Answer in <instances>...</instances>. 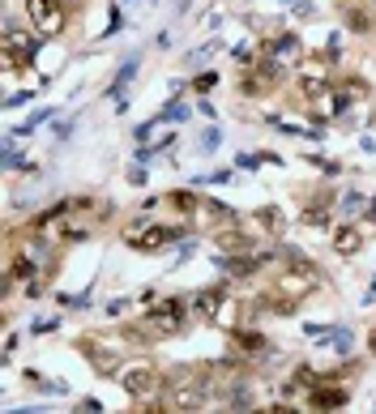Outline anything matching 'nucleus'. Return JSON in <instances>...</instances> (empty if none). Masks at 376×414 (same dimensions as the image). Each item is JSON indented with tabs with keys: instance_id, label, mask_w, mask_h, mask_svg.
I'll return each instance as SVG.
<instances>
[{
	"instance_id": "nucleus-14",
	"label": "nucleus",
	"mask_w": 376,
	"mask_h": 414,
	"mask_svg": "<svg viewBox=\"0 0 376 414\" xmlns=\"http://www.w3.org/2000/svg\"><path fill=\"white\" fill-rule=\"evenodd\" d=\"M219 252H223V256H227V252L240 256V252H248V239H244L240 231H219Z\"/></svg>"
},
{
	"instance_id": "nucleus-3",
	"label": "nucleus",
	"mask_w": 376,
	"mask_h": 414,
	"mask_svg": "<svg viewBox=\"0 0 376 414\" xmlns=\"http://www.w3.org/2000/svg\"><path fill=\"white\" fill-rule=\"evenodd\" d=\"M120 385H124V393L133 397V401H141V406H163V389H167V380H163V372L158 368H150V363H137V368H129L124 376H120Z\"/></svg>"
},
{
	"instance_id": "nucleus-16",
	"label": "nucleus",
	"mask_w": 376,
	"mask_h": 414,
	"mask_svg": "<svg viewBox=\"0 0 376 414\" xmlns=\"http://www.w3.org/2000/svg\"><path fill=\"white\" fill-rule=\"evenodd\" d=\"M359 210H363V196H346L342 201V214H359Z\"/></svg>"
},
{
	"instance_id": "nucleus-15",
	"label": "nucleus",
	"mask_w": 376,
	"mask_h": 414,
	"mask_svg": "<svg viewBox=\"0 0 376 414\" xmlns=\"http://www.w3.org/2000/svg\"><path fill=\"white\" fill-rule=\"evenodd\" d=\"M257 222H261L265 231H270L274 239H278V235H283V227H287V222H283V214L274 210V205H270V210H261V214H257Z\"/></svg>"
},
{
	"instance_id": "nucleus-5",
	"label": "nucleus",
	"mask_w": 376,
	"mask_h": 414,
	"mask_svg": "<svg viewBox=\"0 0 376 414\" xmlns=\"http://www.w3.org/2000/svg\"><path fill=\"white\" fill-rule=\"evenodd\" d=\"M312 286H316V269L312 265H295V269H287V274L274 278V295L278 299H291V303H299Z\"/></svg>"
},
{
	"instance_id": "nucleus-10",
	"label": "nucleus",
	"mask_w": 376,
	"mask_h": 414,
	"mask_svg": "<svg viewBox=\"0 0 376 414\" xmlns=\"http://www.w3.org/2000/svg\"><path fill=\"white\" fill-rule=\"evenodd\" d=\"M219 307H223V291H219V286H209V291L197 295V312H201L205 321H219Z\"/></svg>"
},
{
	"instance_id": "nucleus-19",
	"label": "nucleus",
	"mask_w": 376,
	"mask_h": 414,
	"mask_svg": "<svg viewBox=\"0 0 376 414\" xmlns=\"http://www.w3.org/2000/svg\"><path fill=\"white\" fill-rule=\"evenodd\" d=\"M372 350H376V329H372Z\"/></svg>"
},
{
	"instance_id": "nucleus-12",
	"label": "nucleus",
	"mask_w": 376,
	"mask_h": 414,
	"mask_svg": "<svg viewBox=\"0 0 376 414\" xmlns=\"http://www.w3.org/2000/svg\"><path fill=\"white\" fill-rule=\"evenodd\" d=\"M163 205H171V210H176V214H184V218L201 210V201H197L193 192H167V201H163Z\"/></svg>"
},
{
	"instance_id": "nucleus-13",
	"label": "nucleus",
	"mask_w": 376,
	"mask_h": 414,
	"mask_svg": "<svg viewBox=\"0 0 376 414\" xmlns=\"http://www.w3.org/2000/svg\"><path fill=\"white\" fill-rule=\"evenodd\" d=\"M316 410H334V406H342L346 401V393L342 389H312V397H308Z\"/></svg>"
},
{
	"instance_id": "nucleus-8",
	"label": "nucleus",
	"mask_w": 376,
	"mask_h": 414,
	"mask_svg": "<svg viewBox=\"0 0 376 414\" xmlns=\"http://www.w3.org/2000/svg\"><path fill=\"white\" fill-rule=\"evenodd\" d=\"M82 354L90 359V363L103 372V376H112L116 368H120V359L112 354V350H103V346H94V338H82Z\"/></svg>"
},
{
	"instance_id": "nucleus-2",
	"label": "nucleus",
	"mask_w": 376,
	"mask_h": 414,
	"mask_svg": "<svg viewBox=\"0 0 376 414\" xmlns=\"http://www.w3.org/2000/svg\"><path fill=\"white\" fill-rule=\"evenodd\" d=\"M184 321H188V307H184L180 295H171V299H163V303H154V307H150L145 321H141V329L150 333V342H163V338L180 333Z\"/></svg>"
},
{
	"instance_id": "nucleus-7",
	"label": "nucleus",
	"mask_w": 376,
	"mask_h": 414,
	"mask_svg": "<svg viewBox=\"0 0 376 414\" xmlns=\"http://www.w3.org/2000/svg\"><path fill=\"white\" fill-rule=\"evenodd\" d=\"M231 350H235V354H244V359H261L270 346H265V338H261V333H252V329H235V333H231Z\"/></svg>"
},
{
	"instance_id": "nucleus-18",
	"label": "nucleus",
	"mask_w": 376,
	"mask_h": 414,
	"mask_svg": "<svg viewBox=\"0 0 376 414\" xmlns=\"http://www.w3.org/2000/svg\"><path fill=\"white\" fill-rule=\"evenodd\" d=\"M201 149H205V154H209V149H219V133H214V128L205 133V141H201Z\"/></svg>"
},
{
	"instance_id": "nucleus-1",
	"label": "nucleus",
	"mask_w": 376,
	"mask_h": 414,
	"mask_svg": "<svg viewBox=\"0 0 376 414\" xmlns=\"http://www.w3.org/2000/svg\"><path fill=\"white\" fill-rule=\"evenodd\" d=\"M205 397H214V372L209 368H176L167 376V389H163L167 410H193Z\"/></svg>"
},
{
	"instance_id": "nucleus-4",
	"label": "nucleus",
	"mask_w": 376,
	"mask_h": 414,
	"mask_svg": "<svg viewBox=\"0 0 376 414\" xmlns=\"http://www.w3.org/2000/svg\"><path fill=\"white\" fill-rule=\"evenodd\" d=\"M26 13H30V26L43 39L65 30V0H26Z\"/></svg>"
},
{
	"instance_id": "nucleus-9",
	"label": "nucleus",
	"mask_w": 376,
	"mask_h": 414,
	"mask_svg": "<svg viewBox=\"0 0 376 414\" xmlns=\"http://www.w3.org/2000/svg\"><path fill=\"white\" fill-rule=\"evenodd\" d=\"M299 51H304V43H299L295 34H278V39L270 43V56H274V60H278L283 69H287V65H291V60L299 56Z\"/></svg>"
},
{
	"instance_id": "nucleus-11",
	"label": "nucleus",
	"mask_w": 376,
	"mask_h": 414,
	"mask_svg": "<svg viewBox=\"0 0 376 414\" xmlns=\"http://www.w3.org/2000/svg\"><path fill=\"white\" fill-rule=\"evenodd\" d=\"M359 243H363V235H359L355 227L334 231V252H338V256H355V252H359Z\"/></svg>"
},
{
	"instance_id": "nucleus-17",
	"label": "nucleus",
	"mask_w": 376,
	"mask_h": 414,
	"mask_svg": "<svg viewBox=\"0 0 376 414\" xmlns=\"http://www.w3.org/2000/svg\"><path fill=\"white\" fill-rule=\"evenodd\" d=\"M351 26H355V30H368V13H363V9H355V13H351Z\"/></svg>"
},
{
	"instance_id": "nucleus-6",
	"label": "nucleus",
	"mask_w": 376,
	"mask_h": 414,
	"mask_svg": "<svg viewBox=\"0 0 376 414\" xmlns=\"http://www.w3.org/2000/svg\"><path fill=\"white\" fill-rule=\"evenodd\" d=\"M176 235H180V231H171V227H150V231L129 235V243H133L137 252H163L167 243H176Z\"/></svg>"
}]
</instances>
